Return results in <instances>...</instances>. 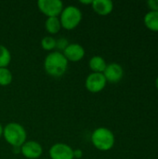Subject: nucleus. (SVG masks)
<instances>
[{"instance_id":"obj_1","label":"nucleus","mask_w":158,"mask_h":159,"mask_svg":"<svg viewBox=\"0 0 158 159\" xmlns=\"http://www.w3.org/2000/svg\"><path fill=\"white\" fill-rule=\"evenodd\" d=\"M69 61L62 52L54 50L49 52L44 60V69L46 73L52 77L58 78L62 76L67 71Z\"/></svg>"},{"instance_id":"obj_23","label":"nucleus","mask_w":158,"mask_h":159,"mask_svg":"<svg viewBox=\"0 0 158 159\" xmlns=\"http://www.w3.org/2000/svg\"><path fill=\"white\" fill-rule=\"evenodd\" d=\"M156 89H158V76L156 77Z\"/></svg>"},{"instance_id":"obj_16","label":"nucleus","mask_w":158,"mask_h":159,"mask_svg":"<svg viewBox=\"0 0 158 159\" xmlns=\"http://www.w3.org/2000/svg\"><path fill=\"white\" fill-rule=\"evenodd\" d=\"M12 79H13L12 73L7 67L0 68V86L7 87L10 85L12 82Z\"/></svg>"},{"instance_id":"obj_14","label":"nucleus","mask_w":158,"mask_h":159,"mask_svg":"<svg viewBox=\"0 0 158 159\" xmlns=\"http://www.w3.org/2000/svg\"><path fill=\"white\" fill-rule=\"evenodd\" d=\"M45 28L47 32L50 34H58L61 29V24L59 17L47 18L46 22H45Z\"/></svg>"},{"instance_id":"obj_15","label":"nucleus","mask_w":158,"mask_h":159,"mask_svg":"<svg viewBox=\"0 0 158 159\" xmlns=\"http://www.w3.org/2000/svg\"><path fill=\"white\" fill-rule=\"evenodd\" d=\"M11 61V54L8 48L0 44V68H6Z\"/></svg>"},{"instance_id":"obj_21","label":"nucleus","mask_w":158,"mask_h":159,"mask_svg":"<svg viewBox=\"0 0 158 159\" xmlns=\"http://www.w3.org/2000/svg\"><path fill=\"white\" fill-rule=\"evenodd\" d=\"M79 3L82 4V5H91L92 1L91 0H80Z\"/></svg>"},{"instance_id":"obj_18","label":"nucleus","mask_w":158,"mask_h":159,"mask_svg":"<svg viewBox=\"0 0 158 159\" xmlns=\"http://www.w3.org/2000/svg\"><path fill=\"white\" fill-rule=\"evenodd\" d=\"M69 41L65 37H60L59 39H56V49L57 51L63 52V50L68 47Z\"/></svg>"},{"instance_id":"obj_22","label":"nucleus","mask_w":158,"mask_h":159,"mask_svg":"<svg viewBox=\"0 0 158 159\" xmlns=\"http://www.w3.org/2000/svg\"><path fill=\"white\" fill-rule=\"evenodd\" d=\"M1 137H3V126L0 123V139H1Z\"/></svg>"},{"instance_id":"obj_17","label":"nucleus","mask_w":158,"mask_h":159,"mask_svg":"<svg viewBox=\"0 0 158 159\" xmlns=\"http://www.w3.org/2000/svg\"><path fill=\"white\" fill-rule=\"evenodd\" d=\"M41 47L46 51H52L56 48V39L51 35L44 36L41 40Z\"/></svg>"},{"instance_id":"obj_10","label":"nucleus","mask_w":158,"mask_h":159,"mask_svg":"<svg viewBox=\"0 0 158 159\" xmlns=\"http://www.w3.org/2000/svg\"><path fill=\"white\" fill-rule=\"evenodd\" d=\"M62 54L68 61L78 62L86 55L85 48L78 43H70L68 47L63 50Z\"/></svg>"},{"instance_id":"obj_9","label":"nucleus","mask_w":158,"mask_h":159,"mask_svg":"<svg viewBox=\"0 0 158 159\" xmlns=\"http://www.w3.org/2000/svg\"><path fill=\"white\" fill-rule=\"evenodd\" d=\"M20 154L27 159H37L42 156L43 148L35 141H26L20 146Z\"/></svg>"},{"instance_id":"obj_8","label":"nucleus","mask_w":158,"mask_h":159,"mask_svg":"<svg viewBox=\"0 0 158 159\" xmlns=\"http://www.w3.org/2000/svg\"><path fill=\"white\" fill-rule=\"evenodd\" d=\"M106 81L112 84L118 83L124 77V69L123 67L116 62H112L107 64L104 72L102 73Z\"/></svg>"},{"instance_id":"obj_6","label":"nucleus","mask_w":158,"mask_h":159,"mask_svg":"<svg viewBox=\"0 0 158 159\" xmlns=\"http://www.w3.org/2000/svg\"><path fill=\"white\" fill-rule=\"evenodd\" d=\"M107 81L103 74L100 73H91L89 74L85 81V87L88 91L91 93H99L104 89L106 87Z\"/></svg>"},{"instance_id":"obj_20","label":"nucleus","mask_w":158,"mask_h":159,"mask_svg":"<svg viewBox=\"0 0 158 159\" xmlns=\"http://www.w3.org/2000/svg\"><path fill=\"white\" fill-rule=\"evenodd\" d=\"M83 157V151L81 149H75L74 150V158L80 159Z\"/></svg>"},{"instance_id":"obj_3","label":"nucleus","mask_w":158,"mask_h":159,"mask_svg":"<svg viewBox=\"0 0 158 159\" xmlns=\"http://www.w3.org/2000/svg\"><path fill=\"white\" fill-rule=\"evenodd\" d=\"M93 146L102 152H107L113 149L115 143V134L105 127H100L91 133L90 137Z\"/></svg>"},{"instance_id":"obj_2","label":"nucleus","mask_w":158,"mask_h":159,"mask_svg":"<svg viewBox=\"0 0 158 159\" xmlns=\"http://www.w3.org/2000/svg\"><path fill=\"white\" fill-rule=\"evenodd\" d=\"M3 137L7 143L13 148H20L27 141V132L22 125L16 122H10L3 127Z\"/></svg>"},{"instance_id":"obj_7","label":"nucleus","mask_w":158,"mask_h":159,"mask_svg":"<svg viewBox=\"0 0 158 159\" xmlns=\"http://www.w3.org/2000/svg\"><path fill=\"white\" fill-rule=\"evenodd\" d=\"M49 159H74V149L62 143H57L53 144L48 151Z\"/></svg>"},{"instance_id":"obj_5","label":"nucleus","mask_w":158,"mask_h":159,"mask_svg":"<svg viewBox=\"0 0 158 159\" xmlns=\"http://www.w3.org/2000/svg\"><path fill=\"white\" fill-rule=\"evenodd\" d=\"M38 9L47 18L60 17L64 5L60 0H39L37 2Z\"/></svg>"},{"instance_id":"obj_4","label":"nucleus","mask_w":158,"mask_h":159,"mask_svg":"<svg viewBox=\"0 0 158 159\" xmlns=\"http://www.w3.org/2000/svg\"><path fill=\"white\" fill-rule=\"evenodd\" d=\"M82 18V11L77 7L73 5L64 7L59 17L61 28L69 31L76 28L80 24Z\"/></svg>"},{"instance_id":"obj_19","label":"nucleus","mask_w":158,"mask_h":159,"mask_svg":"<svg viewBox=\"0 0 158 159\" xmlns=\"http://www.w3.org/2000/svg\"><path fill=\"white\" fill-rule=\"evenodd\" d=\"M147 6L151 11H158V0H149L147 1Z\"/></svg>"},{"instance_id":"obj_11","label":"nucleus","mask_w":158,"mask_h":159,"mask_svg":"<svg viewBox=\"0 0 158 159\" xmlns=\"http://www.w3.org/2000/svg\"><path fill=\"white\" fill-rule=\"evenodd\" d=\"M91 7L100 16H107L114 9V3L111 0H94Z\"/></svg>"},{"instance_id":"obj_13","label":"nucleus","mask_w":158,"mask_h":159,"mask_svg":"<svg viewBox=\"0 0 158 159\" xmlns=\"http://www.w3.org/2000/svg\"><path fill=\"white\" fill-rule=\"evenodd\" d=\"M143 22L146 28L150 31L158 32V11H149L143 18Z\"/></svg>"},{"instance_id":"obj_12","label":"nucleus","mask_w":158,"mask_h":159,"mask_svg":"<svg viewBox=\"0 0 158 159\" xmlns=\"http://www.w3.org/2000/svg\"><path fill=\"white\" fill-rule=\"evenodd\" d=\"M88 66L92 73L102 74L107 66V63L102 56H93L88 61Z\"/></svg>"}]
</instances>
